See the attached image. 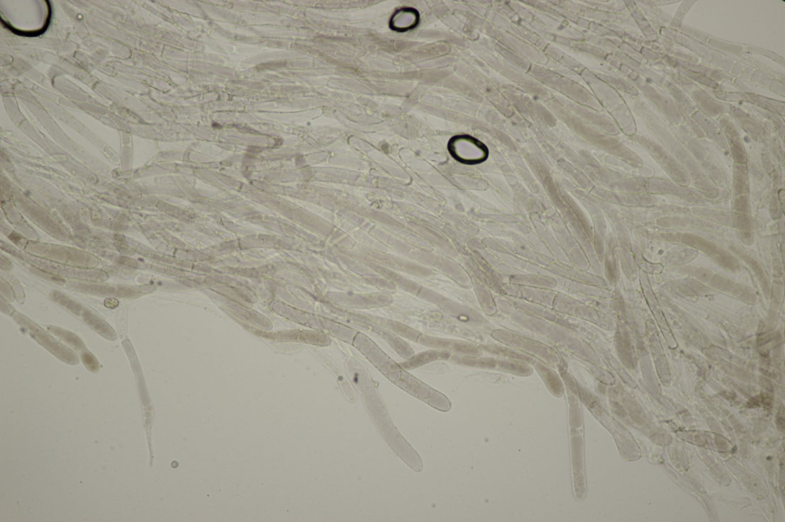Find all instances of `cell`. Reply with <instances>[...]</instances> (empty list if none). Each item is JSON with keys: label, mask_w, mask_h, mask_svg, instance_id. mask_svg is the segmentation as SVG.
I'll return each instance as SVG.
<instances>
[{"label": "cell", "mask_w": 785, "mask_h": 522, "mask_svg": "<svg viewBox=\"0 0 785 522\" xmlns=\"http://www.w3.org/2000/svg\"><path fill=\"white\" fill-rule=\"evenodd\" d=\"M732 249L733 252H735L733 253L735 256H739V257H740L744 261L747 262V263L751 264L750 266L754 272H755L756 277L759 278L762 288L764 289V290H766L768 293L769 290V280L767 277H766L764 271L761 267L759 263L752 259L750 255H748L742 251L741 249L736 248V246H733V248Z\"/></svg>", "instance_id": "cell-19"}, {"label": "cell", "mask_w": 785, "mask_h": 522, "mask_svg": "<svg viewBox=\"0 0 785 522\" xmlns=\"http://www.w3.org/2000/svg\"><path fill=\"white\" fill-rule=\"evenodd\" d=\"M450 356V355L449 353H439V352H430V353H424V354H421L418 356H416L415 358H413L411 359L410 361H408V362L404 363L402 365L406 368H416V367L421 366L423 364L430 362V361H433V360H435V359H439V358H445V359L449 358Z\"/></svg>", "instance_id": "cell-21"}, {"label": "cell", "mask_w": 785, "mask_h": 522, "mask_svg": "<svg viewBox=\"0 0 785 522\" xmlns=\"http://www.w3.org/2000/svg\"><path fill=\"white\" fill-rule=\"evenodd\" d=\"M532 366L538 375L541 377L548 391H550L553 396L557 398L564 396L565 392L564 382L561 376L555 372L553 368L538 359H535Z\"/></svg>", "instance_id": "cell-12"}, {"label": "cell", "mask_w": 785, "mask_h": 522, "mask_svg": "<svg viewBox=\"0 0 785 522\" xmlns=\"http://www.w3.org/2000/svg\"><path fill=\"white\" fill-rule=\"evenodd\" d=\"M401 13L403 17H401L399 13H397V16L401 17L399 18L394 16V18H392L391 23L392 27L394 26V28H395L394 30H405L404 22H406V28L409 30V28L412 27L413 24L417 23L418 21V15L417 13L414 12L413 9H408H408H403Z\"/></svg>", "instance_id": "cell-20"}, {"label": "cell", "mask_w": 785, "mask_h": 522, "mask_svg": "<svg viewBox=\"0 0 785 522\" xmlns=\"http://www.w3.org/2000/svg\"><path fill=\"white\" fill-rule=\"evenodd\" d=\"M479 346L482 351H484V353L500 358L517 361V362L524 363L530 365L533 364L535 359L530 356L518 352V351L512 347L501 344H480Z\"/></svg>", "instance_id": "cell-15"}, {"label": "cell", "mask_w": 785, "mask_h": 522, "mask_svg": "<svg viewBox=\"0 0 785 522\" xmlns=\"http://www.w3.org/2000/svg\"><path fill=\"white\" fill-rule=\"evenodd\" d=\"M456 361L458 364L464 366L486 370V371L503 373L516 376L528 377L534 373V368L530 365L517 362V361L507 360L495 356H462L457 358Z\"/></svg>", "instance_id": "cell-7"}, {"label": "cell", "mask_w": 785, "mask_h": 522, "mask_svg": "<svg viewBox=\"0 0 785 522\" xmlns=\"http://www.w3.org/2000/svg\"><path fill=\"white\" fill-rule=\"evenodd\" d=\"M569 431L573 489L576 499L582 501L587 496V480H586L584 450V423L569 424Z\"/></svg>", "instance_id": "cell-6"}, {"label": "cell", "mask_w": 785, "mask_h": 522, "mask_svg": "<svg viewBox=\"0 0 785 522\" xmlns=\"http://www.w3.org/2000/svg\"><path fill=\"white\" fill-rule=\"evenodd\" d=\"M552 308L562 315L582 320L603 330L614 331L617 326V322L607 312L588 302L574 299L563 293L556 294Z\"/></svg>", "instance_id": "cell-4"}, {"label": "cell", "mask_w": 785, "mask_h": 522, "mask_svg": "<svg viewBox=\"0 0 785 522\" xmlns=\"http://www.w3.org/2000/svg\"><path fill=\"white\" fill-rule=\"evenodd\" d=\"M636 141L657 161L671 180L681 186H691V181L684 169L663 147L646 137H638Z\"/></svg>", "instance_id": "cell-8"}, {"label": "cell", "mask_w": 785, "mask_h": 522, "mask_svg": "<svg viewBox=\"0 0 785 522\" xmlns=\"http://www.w3.org/2000/svg\"><path fill=\"white\" fill-rule=\"evenodd\" d=\"M733 212V225L740 239L747 245H751L754 241L755 226L751 213Z\"/></svg>", "instance_id": "cell-17"}, {"label": "cell", "mask_w": 785, "mask_h": 522, "mask_svg": "<svg viewBox=\"0 0 785 522\" xmlns=\"http://www.w3.org/2000/svg\"><path fill=\"white\" fill-rule=\"evenodd\" d=\"M497 305L498 309L502 311L506 316H508L511 312L518 310L525 313V314L552 322H555L560 316V313H557L551 307L535 305V303L509 297H506L504 300L498 301Z\"/></svg>", "instance_id": "cell-11"}, {"label": "cell", "mask_w": 785, "mask_h": 522, "mask_svg": "<svg viewBox=\"0 0 785 522\" xmlns=\"http://www.w3.org/2000/svg\"><path fill=\"white\" fill-rule=\"evenodd\" d=\"M689 215L701 217L702 220L713 222L723 227H733V212L716 210L708 206H692Z\"/></svg>", "instance_id": "cell-13"}, {"label": "cell", "mask_w": 785, "mask_h": 522, "mask_svg": "<svg viewBox=\"0 0 785 522\" xmlns=\"http://www.w3.org/2000/svg\"><path fill=\"white\" fill-rule=\"evenodd\" d=\"M505 293L508 294V297L514 299L523 300L528 302L535 303V305H542L547 307H552L554 299L556 296V293L551 291H516L513 290H505Z\"/></svg>", "instance_id": "cell-16"}, {"label": "cell", "mask_w": 785, "mask_h": 522, "mask_svg": "<svg viewBox=\"0 0 785 522\" xmlns=\"http://www.w3.org/2000/svg\"><path fill=\"white\" fill-rule=\"evenodd\" d=\"M582 362V365L589 370V371L598 380L599 382L604 385H613L616 382V379L613 376L606 370H604L599 365L594 363L584 362V361L580 360Z\"/></svg>", "instance_id": "cell-22"}, {"label": "cell", "mask_w": 785, "mask_h": 522, "mask_svg": "<svg viewBox=\"0 0 785 522\" xmlns=\"http://www.w3.org/2000/svg\"><path fill=\"white\" fill-rule=\"evenodd\" d=\"M645 193L652 196H668L693 206H708L718 203L699 193L694 187L681 186L671 179L647 178Z\"/></svg>", "instance_id": "cell-5"}, {"label": "cell", "mask_w": 785, "mask_h": 522, "mask_svg": "<svg viewBox=\"0 0 785 522\" xmlns=\"http://www.w3.org/2000/svg\"><path fill=\"white\" fill-rule=\"evenodd\" d=\"M508 317L513 324L547 339L579 359L600 365V357L589 341L574 335L555 322L528 315L518 310L511 312Z\"/></svg>", "instance_id": "cell-1"}, {"label": "cell", "mask_w": 785, "mask_h": 522, "mask_svg": "<svg viewBox=\"0 0 785 522\" xmlns=\"http://www.w3.org/2000/svg\"><path fill=\"white\" fill-rule=\"evenodd\" d=\"M490 336L499 344L540 360L553 368H559L563 363L560 354L554 348L531 337L505 329L491 330Z\"/></svg>", "instance_id": "cell-3"}, {"label": "cell", "mask_w": 785, "mask_h": 522, "mask_svg": "<svg viewBox=\"0 0 785 522\" xmlns=\"http://www.w3.org/2000/svg\"><path fill=\"white\" fill-rule=\"evenodd\" d=\"M655 225L661 229L723 234L724 227L691 215L658 217Z\"/></svg>", "instance_id": "cell-9"}, {"label": "cell", "mask_w": 785, "mask_h": 522, "mask_svg": "<svg viewBox=\"0 0 785 522\" xmlns=\"http://www.w3.org/2000/svg\"><path fill=\"white\" fill-rule=\"evenodd\" d=\"M733 212L751 213L749 169L746 164H735L733 180Z\"/></svg>", "instance_id": "cell-10"}, {"label": "cell", "mask_w": 785, "mask_h": 522, "mask_svg": "<svg viewBox=\"0 0 785 522\" xmlns=\"http://www.w3.org/2000/svg\"><path fill=\"white\" fill-rule=\"evenodd\" d=\"M82 361L85 366L91 371V373H96L99 370V363L96 358L91 355L85 353L82 356Z\"/></svg>", "instance_id": "cell-23"}, {"label": "cell", "mask_w": 785, "mask_h": 522, "mask_svg": "<svg viewBox=\"0 0 785 522\" xmlns=\"http://www.w3.org/2000/svg\"><path fill=\"white\" fill-rule=\"evenodd\" d=\"M647 210L658 217L663 216L689 215L690 208L683 205H679L672 203H657L654 207Z\"/></svg>", "instance_id": "cell-18"}, {"label": "cell", "mask_w": 785, "mask_h": 522, "mask_svg": "<svg viewBox=\"0 0 785 522\" xmlns=\"http://www.w3.org/2000/svg\"><path fill=\"white\" fill-rule=\"evenodd\" d=\"M642 234L651 240L667 242L686 245L703 254L706 258L728 272L739 273L742 265L730 251L720 244L694 232H652L645 230Z\"/></svg>", "instance_id": "cell-2"}, {"label": "cell", "mask_w": 785, "mask_h": 522, "mask_svg": "<svg viewBox=\"0 0 785 522\" xmlns=\"http://www.w3.org/2000/svg\"><path fill=\"white\" fill-rule=\"evenodd\" d=\"M698 252L690 246L679 244L669 250L662 257L660 263L664 267L674 268L682 267L693 261L698 256Z\"/></svg>", "instance_id": "cell-14"}]
</instances>
